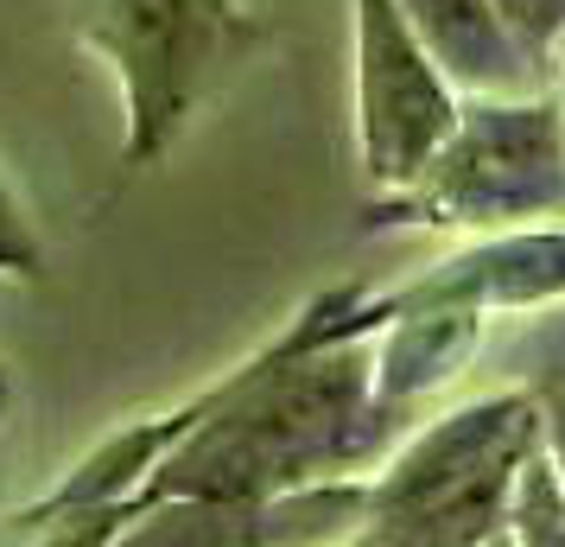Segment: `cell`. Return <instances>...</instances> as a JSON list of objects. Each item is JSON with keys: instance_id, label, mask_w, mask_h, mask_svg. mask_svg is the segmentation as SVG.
<instances>
[{"instance_id": "6da1fadb", "label": "cell", "mask_w": 565, "mask_h": 547, "mask_svg": "<svg viewBox=\"0 0 565 547\" xmlns=\"http://www.w3.org/2000/svg\"><path fill=\"white\" fill-rule=\"evenodd\" d=\"M540 445L534 401L509 382L458 401L438 420L387 445L375 477H362L356 541L375 547H483L509 541L514 484Z\"/></svg>"}, {"instance_id": "7a4b0ae2", "label": "cell", "mask_w": 565, "mask_h": 547, "mask_svg": "<svg viewBox=\"0 0 565 547\" xmlns=\"http://www.w3.org/2000/svg\"><path fill=\"white\" fill-rule=\"evenodd\" d=\"M565 217L559 90L463 96L451 134L401 191H375L369 230H521Z\"/></svg>"}, {"instance_id": "3957f363", "label": "cell", "mask_w": 565, "mask_h": 547, "mask_svg": "<svg viewBox=\"0 0 565 547\" xmlns=\"http://www.w3.org/2000/svg\"><path fill=\"white\" fill-rule=\"evenodd\" d=\"M64 20L89 57L121 83V166L140 172L172 154L191 115L260 52V27L242 0H64Z\"/></svg>"}, {"instance_id": "277c9868", "label": "cell", "mask_w": 565, "mask_h": 547, "mask_svg": "<svg viewBox=\"0 0 565 547\" xmlns=\"http://www.w3.org/2000/svg\"><path fill=\"white\" fill-rule=\"evenodd\" d=\"M356 7V154L375 191L401 185L438 154L458 122V90L413 39L394 0H350Z\"/></svg>"}, {"instance_id": "5b68a950", "label": "cell", "mask_w": 565, "mask_h": 547, "mask_svg": "<svg viewBox=\"0 0 565 547\" xmlns=\"http://www.w3.org/2000/svg\"><path fill=\"white\" fill-rule=\"evenodd\" d=\"M565 293V230L559 223H521V230H489L470 249L445 255L419 281L382 293L387 306H470L483 318H509L527 306H546Z\"/></svg>"}, {"instance_id": "8992f818", "label": "cell", "mask_w": 565, "mask_h": 547, "mask_svg": "<svg viewBox=\"0 0 565 547\" xmlns=\"http://www.w3.org/2000/svg\"><path fill=\"white\" fill-rule=\"evenodd\" d=\"M489 318L470 306H387L369 332L375 344V401L413 420L438 389H451L463 369H477Z\"/></svg>"}, {"instance_id": "52a82bcc", "label": "cell", "mask_w": 565, "mask_h": 547, "mask_svg": "<svg viewBox=\"0 0 565 547\" xmlns=\"http://www.w3.org/2000/svg\"><path fill=\"white\" fill-rule=\"evenodd\" d=\"M413 39L433 52L458 96H521L534 90L540 64L521 52L495 0H394Z\"/></svg>"}, {"instance_id": "ba28073f", "label": "cell", "mask_w": 565, "mask_h": 547, "mask_svg": "<svg viewBox=\"0 0 565 547\" xmlns=\"http://www.w3.org/2000/svg\"><path fill=\"white\" fill-rule=\"evenodd\" d=\"M477 364H489L495 382H509V389H521L534 401L540 452H546V465H553V477H559V491H565V293L546 299V306L509 313L502 332L489 318Z\"/></svg>"}, {"instance_id": "9c48e42d", "label": "cell", "mask_w": 565, "mask_h": 547, "mask_svg": "<svg viewBox=\"0 0 565 547\" xmlns=\"http://www.w3.org/2000/svg\"><path fill=\"white\" fill-rule=\"evenodd\" d=\"M495 7H502L509 32L521 39V52H527L540 71H546L553 45L565 39V0H495Z\"/></svg>"}, {"instance_id": "30bf717a", "label": "cell", "mask_w": 565, "mask_h": 547, "mask_svg": "<svg viewBox=\"0 0 565 547\" xmlns=\"http://www.w3.org/2000/svg\"><path fill=\"white\" fill-rule=\"evenodd\" d=\"M0 274H20V281H39L45 274V249H39L26 210L13 204L7 185H0Z\"/></svg>"}, {"instance_id": "8fae6325", "label": "cell", "mask_w": 565, "mask_h": 547, "mask_svg": "<svg viewBox=\"0 0 565 547\" xmlns=\"http://www.w3.org/2000/svg\"><path fill=\"white\" fill-rule=\"evenodd\" d=\"M7 408H13V369L0 364V420H7Z\"/></svg>"}, {"instance_id": "7c38bea8", "label": "cell", "mask_w": 565, "mask_h": 547, "mask_svg": "<svg viewBox=\"0 0 565 547\" xmlns=\"http://www.w3.org/2000/svg\"><path fill=\"white\" fill-rule=\"evenodd\" d=\"M559 108H565V90H559Z\"/></svg>"}]
</instances>
